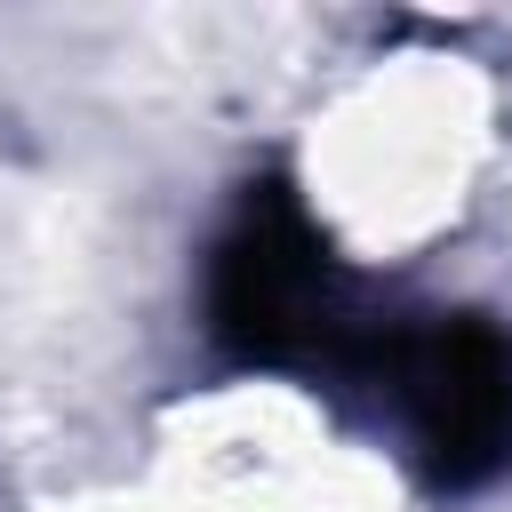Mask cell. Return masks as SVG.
Wrapping results in <instances>:
<instances>
[{
	"mask_svg": "<svg viewBox=\"0 0 512 512\" xmlns=\"http://www.w3.org/2000/svg\"><path fill=\"white\" fill-rule=\"evenodd\" d=\"M368 368L408 400L416 440L448 488H472L512 464V344L488 320L384 328Z\"/></svg>",
	"mask_w": 512,
	"mask_h": 512,
	"instance_id": "obj_2",
	"label": "cell"
},
{
	"mask_svg": "<svg viewBox=\"0 0 512 512\" xmlns=\"http://www.w3.org/2000/svg\"><path fill=\"white\" fill-rule=\"evenodd\" d=\"M208 304H216L224 344H240L256 360H368L360 312L344 304L328 248L280 184L248 192L232 240L216 248V296Z\"/></svg>",
	"mask_w": 512,
	"mask_h": 512,
	"instance_id": "obj_1",
	"label": "cell"
}]
</instances>
